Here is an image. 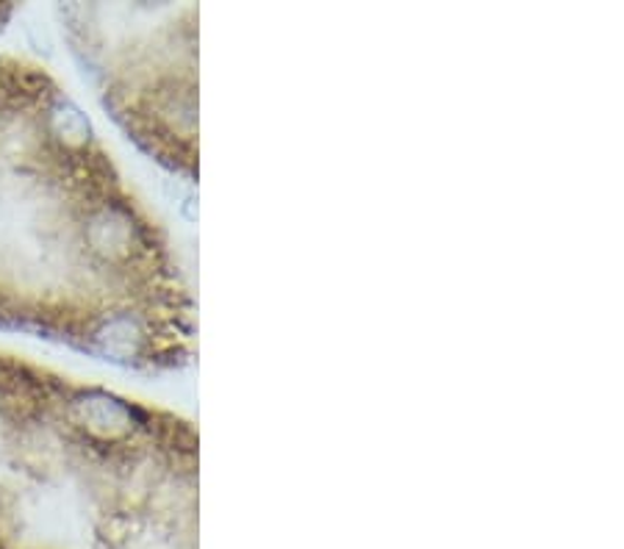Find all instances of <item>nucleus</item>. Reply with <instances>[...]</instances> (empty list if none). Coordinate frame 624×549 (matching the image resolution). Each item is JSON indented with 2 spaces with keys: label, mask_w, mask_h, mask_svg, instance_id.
<instances>
[{
  "label": "nucleus",
  "mask_w": 624,
  "mask_h": 549,
  "mask_svg": "<svg viewBox=\"0 0 624 549\" xmlns=\"http://www.w3.org/2000/svg\"><path fill=\"white\" fill-rule=\"evenodd\" d=\"M59 17L125 133L169 173L198 181V7L75 3Z\"/></svg>",
  "instance_id": "2"
},
{
  "label": "nucleus",
  "mask_w": 624,
  "mask_h": 549,
  "mask_svg": "<svg viewBox=\"0 0 624 549\" xmlns=\"http://www.w3.org/2000/svg\"><path fill=\"white\" fill-rule=\"evenodd\" d=\"M0 549H200L194 422L0 353Z\"/></svg>",
  "instance_id": "1"
}]
</instances>
